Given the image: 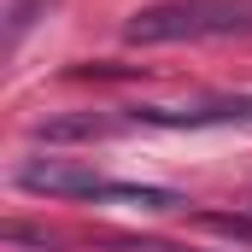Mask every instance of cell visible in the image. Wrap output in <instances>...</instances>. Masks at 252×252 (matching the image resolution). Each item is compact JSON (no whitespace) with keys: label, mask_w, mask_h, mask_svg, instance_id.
I'll return each mask as SVG.
<instances>
[{"label":"cell","mask_w":252,"mask_h":252,"mask_svg":"<svg viewBox=\"0 0 252 252\" xmlns=\"http://www.w3.org/2000/svg\"><path fill=\"white\" fill-rule=\"evenodd\" d=\"M211 35H252V0H170L147 6L124 24V41L164 47V41H211Z\"/></svg>","instance_id":"1"},{"label":"cell","mask_w":252,"mask_h":252,"mask_svg":"<svg viewBox=\"0 0 252 252\" xmlns=\"http://www.w3.org/2000/svg\"><path fill=\"white\" fill-rule=\"evenodd\" d=\"M199 223H205V229H217V235H229V241H252V217H229V211H199Z\"/></svg>","instance_id":"5"},{"label":"cell","mask_w":252,"mask_h":252,"mask_svg":"<svg viewBox=\"0 0 252 252\" xmlns=\"http://www.w3.org/2000/svg\"><path fill=\"white\" fill-rule=\"evenodd\" d=\"M112 118H94V112H76V118H41V124L30 129L35 141H47V147H64V141H100V135H112Z\"/></svg>","instance_id":"4"},{"label":"cell","mask_w":252,"mask_h":252,"mask_svg":"<svg viewBox=\"0 0 252 252\" xmlns=\"http://www.w3.org/2000/svg\"><path fill=\"white\" fill-rule=\"evenodd\" d=\"M129 124H153V129L252 124V94H211V100H193V106H129Z\"/></svg>","instance_id":"2"},{"label":"cell","mask_w":252,"mask_h":252,"mask_svg":"<svg viewBox=\"0 0 252 252\" xmlns=\"http://www.w3.org/2000/svg\"><path fill=\"white\" fill-rule=\"evenodd\" d=\"M35 6H53V0H18V6H12V24H6V41H18V35L35 24Z\"/></svg>","instance_id":"6"},{"label":"cell","mask_w":252,"mask_h":252,"mask_svg":"<svg viewBox=\"0 0 252 252\" xmlns=\"http://www.w3.org/2000/svg\"><path fill=\"white\" fill-rule=\"evenodd\" d=\"M18 188L30 193H53V199H112V182L94 176V170H76V164H59V158H35L18 170Z\"/></svg>","instance_id":"3"}]
</instances>
